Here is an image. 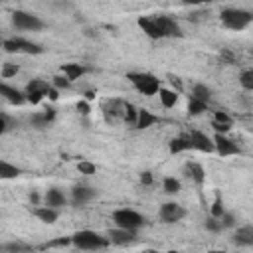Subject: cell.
<instances>
[{"label": "cell", "mask_w": 253, "mask_h": 253, "mask_svg": "<svg viewBox=\"0 0 253 253\" xmlns=\"http://www.w3.org/2000/svg\"><path fill=\"white\" fill-rule=\"evenodd\" d=\"M142 253H158V251H156V249H144Z\"/></svg>", "instance_id": "51"}, {"label": "cell", "mask_w": 253, "mask_h": 253, "mask_svg": "<svg viewBox=\"0 0 253 253\" xmlns=\"http://www.w3.org/2000/svg\"><path fill=\"white\" fill-rule=\"evenodd\" d=\"M211 126H213V130H215L217 134H225V132L231 128V125H217V123H211Z\"/></svg>", "instance_id": "42"}, {"label": "cell", "mask_w": 253, "mask_h": 253, "mask_svg": "<svg viewBox=\"0 0 253 253\" xmlns=\"http://www.w3.org/2000/svg\"><path fill=\"white\" fill-rule=\"evenodd\" d=\"M12 126H14V123L10 121V117H8L6 113H0V132H2V134H6Z\"/></svg>", "instance_id": "37"}, {"label": "cell", "mask_w": 253, "mask_h": 253, "mask_svg": "<svg viewBox=\"0 0 253 253\" xmlns=\"http://www.w3.org/2000/svg\"><path fill=\"white\" fill-rule=\"evenodd\" d=\"M239 85L245 91H253V67L251 69H243L239 73Z\"/></svg>", "instance_id": "28"}, {"label": "cell", "mask_w": 253, "mask_h": 253, "mask_svg": "<svg viewBox=\"0 0 253 253\" xmlns=\"http://www.w3.org/2000/svg\"><path fill=\"white\" fill-rule=\"evenodd\" d=\"M138 28H140L148 38H152V40H160V38H164L162 32H160V28H158V22H156L154 16H140V18H138Z\"/></svg>", "instance_id": "13"}, {"label": "cell", "mask_w": 253, "mask_h": 253, "mask_svg": "<svg viewBox=\"0 0 253 253\" xmlns=\"http://www.w3.org/2000/svg\"><path fill=\"white\" fill-rule=\"evenodd\" d=\"M233 243L239 247H253V225H241L233 233Z\"/></svg>", "instance_id": "15"}, {"label": "cell", "mask_w": 253, "mask_h": 253, "mask_svg": "<svg viewBox=\"0 0 253 253\" xmlns=\"http://www.w3.org/2000/svg\"><path fill=\"white\" fill-rule=\"evenodd\" d=\"M51 85L59 91V89H69V85H71V81L65 77V75H55L53 79H51Z\"/></svg>", "instance_id": "32"}, {"label": "cell", "mask_w": 253, "mask_h": 253, "mask_svg": "<svg viewBox=\"0 0 253 253\" xmlns=\"http://www.w3.org/2000/svg\"><path fill=\"white\" fill-rule=\"evenodd\" d=\"M69 243H73V241H71V237H61V239L49 241L47 245H49V247H63V245H69Z\"/></svg>", "instance_id": "40"}, {"label": "cell", "mask_w": 253, "mask_h": 253, "mask_svg": "<svg viewBox=\"0 0 253 253\" xmlns=\"http://www.w3.org/2000/svg\"><path fill=\"white\" fill-rule=\"evenodd\" d=\"M140 184L142 186H150L152 184V174L150 172H142L140 174Z\"/></svg>", "instance_id": "44"}, {"label": "cell", "mask_w": 253, "mask_h": 253, "mask_svg": "<svg viewBox=\"0 0 253 253\" xmlns=\"http://www.w3.org/2000/svg\"><path fill=\"white\" fill-rule=\"evenodd\" d=\"M30 123H32V126H36V128H45L49 123L45 121V117H43V113H34L32 117H30Z\"/></svg>", "instance_id": "31"}, {"label": "cell", "mask_w": 253, "mask_h": 253, "mask_svg": "<svg viewBox=\"0 0 253 253\" xmlns=\"http://www.w3.org/2000/svg\"><path fill=\"white\" fill-rule=\"evenodd\" d=\"M0 95L10 103V105H24L28 99H26V93H22L20 89L16 87H10L8 83H0Z\"/></svg>", "instance_id": "14"}, {"label": "cell", "mask_w": 253, "mask_h": 253, "mask_svg": "<svg viewBox=\"0 0 253 253\" xmlns=\"http://www.w3.org/2000/svg\"><path fill=\"white\" fill-rule=\"evenodd\" d=\"M43 117H45L47 123H51V121L55 119V109H53V107H47V109L43 111Z\"/></svg>", "instance_id": "45"}, {"label": "cell", "mask_w": 253, "mask_h": 253, "mask_svg": "<svg viewBox=\"0 0 253 253\" xmlns=\"http://www.w3.org/2000/svg\"><path fill=\"white\" fill-rule=\"evenodd\" d=\"M162 188H164L166 194H178V192L182 190V184H180L178 178H174V176H166L164 182H162Z\"/></svg>", "instance_id": "27"}, {"label": "cell", "mask_w": 253, "mask_h": 253, "mask_svg": "<svg viewBox=\"0 0 253 253\" xmlns=\"http://www.w3.org/2000/svg\"><path fill=\"white\" fill-rule=\"evenodd\" d=\"M184 170H186V176H188L192 182H196L198 186H202V184L206 182V170H204V166H202L200 162H188V164L184 166Z\"/></svg>", "instance_id": "18"}, {"label": "cell", "mask_w": 253, "mask_h": 253, "mask_svg": "<svg viewBox=\"0 0 253 253\" xmlns=\"http://www.w3.org/2000/svg\"><path fill=\"white\" fill-rule=\"evenodd\" d=\"M219 20L225 28L239 32V30H245L253 22V14L243 8H223L219 14Z\"/></svg>", "instance_id": "2"}, {"label": "cell", "mask_w": 253, "mask_h": 253, "mask_svg": "<svg viewBox=\"0 0 253 253\" xmlns=\"http://www.w3.org/2000/svg\"><path fill=\"white\" fill-rule=\"evenodd\" d=\"M168 81H170L172 87H176V91H182V81L176 75H168Z\"/></svg>", "instance_id": "43"}, {"label": "cell", "mask_w": 253, "mask_h": 253, "mask_svg": "<svg viewBox=\"0 0 253 253\" xmlns=\"http://www.w3.org/2000/svg\"><path fill=\"white\" fill-rule=\"evenodd\" d=\"M95 198V190L93 188H87V186H75L71 190V202L75 206H83L87 202H91Z\"/></svg>", "instance_id": "16"}, {"label": "cell", "mask_w": 253, "mask_h": 253, "mask_svg": "<svg viewBox=\"0 0 253 253\" xmlns=\"http://www.w3.org/2000/svg\"><path fill=\"white\" fill-rule=\"evenodd\" d=\"M160 119L152 113V111H148V109H140L138 111V121H136V128H140V130H144V128H150L152 125H156Z\"/></svg>", "instance_id": "21"}, {"label": "cell", "mask_w": 253, "mask_h": 253, "mask_svg": "<svg viewBox=\"0 0 253 253\" xmlns=\"http://www.w3.org/2000/svg\"><path fill=\"white\" fill-rule=\"evenodd\" d=\"M95 99V91H85V101H93Z\"/></svg>", "instance_id": "49"}, {"label": "cell", "mask_w": 253, "mask_h": 253, "mask_svg": "<svg viewBox=\"0 0 253 253\" xmlns=\"http://www.w3.org/2000/svg\"><path fill=\"white\" fill-rule=\"evenodd\" d=\"M77 170L81 172V174H95L97 172V166L93 164V162H89V160H81L79 164H77Z\"/></svg>", "instance_id": "33"}, {"label": "cell", "mask_w": 253, "mask_h": 253, "mask_svg": "<svg viewBox=\"0 0 253 253\" xmlns=\"http://www.w3.org/2000/svg\"><path fill=\"white\" fill-rule=\"evenodd\" d=\"M251 55H253V49H251Z\"/></svg>", "instance_id": "53"}, {"label": "cell", "mask_w": 253, "mask_h": 253, "mask_svg": "<svg viewBox=\"0 0 253 253\" xmlns=\"http://www.w3.org/2000/svg\"><path fill=\"white\" fill-rule=\"evenodd\" d=\"M158 99H160L162 107L172 109V107H176V103H178V91H176V89H166V87H162V89L158 91Z\"/></svg>", "instance_id": "22"}, {"label": "cell", "mask_w": 253, "mask_h": 253, "mask_svg": "<svg viewBox=\"0 0 253 253\" xmlns=\"http://www.w3.org/2000/svg\"><path fill=\"white\" fill-rule=\"evenodd\" d=\"M51 89H53V85H49L45 79H32V81H28L24 93H26V99H28L32 105H38L43 97L49 95Z\"/></svg>", "instance_id": "6"}, {"label": "cell", "mask_w": 253, "mask_h": 253, "mask_svg": "<svg viewBox=\"0 0 253 253\" xmlns=\"http://www.w3.org/2000/svg\"><path fill=\"white\" fill-rule=\"evenodd\" d=\"M47 97H49V99H51V101H55V99H57V97H59V91H57V89H55V87H53V89H51V91H49V95H47Z\"/></svg>", "instance_id": "48"}, {"label": "cell", "mask_w": 253, "mask_h": 253, "mask_svg": "<svg viewBox=\"0 0 253 253\" xmlns=\"http://www.w3.org/2000/svg\"><path fill=\"white\" fill-rule=\"evenodd\" d=\"M166 253H180V251H176V249H170V251H166Z\"/></svg>", "instance_id": "52"}, {"label": "cell", "mask_w": 253, "mask_h": 253, "mask_svg": "<svg viewBox=\"0 0 253 253\" xmlns=\"http://www.w3.org/2000/svg\"><path fill=\"white\" fill-rule=\"evenodd\" d=\"M190 97L208 103V101L211 99V89H210L208 85H204V83H196V85L192 87V95H190Z\"/></svg>", "instance_id": "24"}, {"label": "cell", "mask_w": 253, "mask_h": 253, "mask_svg": "<svg viewBox=\"0 0 253 253\" xmlns=\"http://www.w3.org/2000/svg\"><path fill=\"white\" fill-rule=\"evenodd\" d=\"M4 251L20 253V251H28V247H26V245H22V243H6V245H4Z\"/></svg>", "instance_id": "39"}, {"label": "cell", "mask_w": 253, "mask_h": 253, "mask_svg": "<svg viewBox=\"0 0 253 253\" xmlns=\"http://www.w3.org/2000/svg\"><path fill=\"white\" fill-rule=\"evenodd\" d=\"M225 213V208H223V200L219 198V196H215V200H213V204H211V208H210V215L211 217H217V219H221V215Z\"/></svg>", "instance_id": "30"}, {"label": "cell", "mask_w": 253, "mask_h": 253, "mask_svg": "<svg viewBox=\"0 0 253 253\" xmlns=\"http://www.w3.org/2000/svg\"><path fill=\"white\" fill-rule=\"evenodd\" d=\"M138 111H140V109H136L132 103H125V121H126L128 125H134V126H136Z\"/></svg>", "instance_id": "29"}, {"label": "cell", "mask_w": 253, "mask_h": 253, "mask_svg": "<svg viewBox=\"0 0 253 253\" xmlns=\"http://www.w3.org/2000/svg\"><path fill=\"white\" fill-rule=\"evenodd\" d=\"M190 148H192V142H190L188 136H176V138H172V140L168 142L170 154H180V152H186V150H190Z\"/></svg>", "instance_id": "23"}, {"label": "cell", "mask_w": 253, "mask_h": 253, "mask_svg": "<svg viewBox=\"0 0 253 253\" xmlns=\"http://www.w3.org/2000/svg\"><path fill=\"white\" fill-rule=\"evenodd\" d=\"M213 123H217V125H231V117L225 111H215L213 113Z\"/></svg>", "instance_id": "36"}, {"label": "cell", "mask_w": 253, "mask_h": 253, "mask_svg": "<svg viewBox=\"0 0 253 253\" xmlns=\"http://www.w3.org/2000/svg\"><path fill=\"white\" fill-rule=\"evenodd\" d=\"M34 215H36L40 221H43V223L51 225V223H55V221H57L59 211H57V210H53V208L42 206V208H36V210H34Z\"/></svg>", "instance_id": "20"}, {"label": "cell", "mask_w": 253, "mask_h": 253, "mask_svg": "<svg viewBox=\"0 0 253 253\" xmlns=\"http://www.w3.org/2000/svg\"><path fill=\"white\" fill-rule=\"evenodd\" d=\"M30 202H32L34 206H38V202H40V196H38V192H36V190H32V192H30Z\"/></svg>", "instance_id": "46"}, {"label": "cell", "mask_w": 253, "mask_h": 253, "mask_svg": "<svg viewBox=\"0 0 253 253\" xmlns=\"http://www.w3.org/2000/svg\"><path fill=\"white\" fill-rule=\"evenodd\" d=\"M113 221L117 227H123V229H130V231H136L138 227H142L146 223V217L130 208H121V210H115L113 211Z\"/></svg>", "instance_id": "4"}, {"label": "cell", "mask_w": 253, "mask_h": 253, "mask_svg": "<svg viewBox=\"0 0 253 253\" xmlns=\"http://www.w3.org/2000/svg\"><path fill=\"white\" fill-rule=\"evenodd\" d=\"M206 229L208 231H213V233H217V231H221L223 229V225H221V219H217V217H208L206 219Z\"/></svg>", "instance_id": "34"}, {"label": "cell", "mask_w": 253, "mask_h": 253, "mask_svg": "<svg viewBox=\"0 0 253 253\" xmlns=\"http://www.w3.org/2000/svg\"><path fill=\"white\" fill-rule=\"evenodd\" d=\"M43 202H45V206H47V208L59 210V208H63V206H65L67 198H65V194H63L61 190H57V188H49V190L45 192V196H43Z\"/></svg>", "instance_id": "17"}, {"label": "cell", "mask_w": 253, "mask_h": 253, "mask_svg": "<svg viewBox=\"0 0 253 253\" xmlns=\"http://www.w3.org/2000/svg\"><path fill=\"white\" fill-rule=\"evenodd\" d=\"M2 47L6 53H30V55H38L43 51V47L40 43H34L30 40L24 38H6L2 42Z\"/></svg>", "instance_id": "5"}, {"label": "cell", "mask_w": 253, "mask_h": 253, "mask_svg": "<svg viewBox=\"0 0 253 253\" xmlns=\"http://www.w3.org/2000/svg\"><path fill=\"white\" fill-rule=\"evenodd\" d=\"M107 237H109V241L111 243H115V245H130V243H134L136 241V231H130V229H123V227H113V229H109V233H107Z\"/></svg>", "instance_id": "12"}, {"label": "cell", "mask_w": 253, "mask_h": 253, "mask_svg": "<svg viewBox=\"0 0 253 253\" xmlns=\"http://www.w3.org/2000/svg\"><path fill=\"white\" fill-rule=\"evenodd\" d=\"M12 22H14V26H16L18 30L38 32V30H42V28H43V22H42L36 14L26 12V10H16V12L12 14Z\"/></svg>", "instance_id": "7"}, {"label": "cell", "mask_w": 253, "mask_h": 253, "mask_svg": "<svg viewBox=\"0 0 253 253\" xmlns=\"http://www.w3.org/2000/svg\"><path fill=\"white\" fill-rule=\"evenodd\" d=\"M18 71H20V67H18L16 63H4V65H2V77H4V79L14 77Z\"/></svg>", "instance_id": "35"}, {"label": "cell", "mask_w": 253, "mask_h": 253, "mask_svg": "<svg viewBox=\"0 0 253 253\" xmlns=\"http://www.w3.org/2000/svg\"><path fill=\"white\" fill-rule=\"evenodd\" d=\"M154 18H156L158 28H160V32H162L164 38H180L182 36V28H180V24L172 16L160 14V16H154Z\"/></svg>", "instance_id": "10"}, {"label": "cell", "mask_w": 253, "mask_h": 253, "mask_svg": "<svg viewBox=\"0 0 253 253\" xmlns=\"http://www.w3.org/2000/svg\"><path fill=\"white\" fill-rule=\"evenodd\" d=\"M190 142H192V148L194 150H200V152H206V154H211L215 152V144H213V138H210L206 132H200V130H192L188 134Z\"/></svg>", "instance_id": "9"}, {"label": "cell", "mask_w": 253, "mask_h": 253, "mask_svg": "<svg viewBox=\"0 0 253 253\" xmlns=\"http://www.w3.org/2000/svg\"><path fill=\"white\" fill-rule=\"evenodd\" d=\"M77 111H79V115H89V111H91V107H89V101H79L77 103Z\"/></svg>", "instance_id": "41"}, {"label": "cell", "mask_w": 253, "mask_h": 253, "mask_svg": "<svg viewBox=\"0 0 253 253\" xmlns=\"http://www.w3.org/2000/svg\"><path fill=\"white\" fill-rule=\"evenodd\" d=\"M208 253H227V251H221V249H211V251H208Z\"/></svg>", "instance_id": "50"}, {"label": "cell", "mask_w": 253, "mask_h": 253, "mask_svg": "<svg viewBox=\"0 0 253 253\" xmlns=\"http://www.w3.org/2000/svg\"><path fill=\"white\" fill-rule=\"evenodd\" d=\"M213 144H215V152L219 154V156H235V154H239V146L231 140V138H227L225 134H213Z\"/></svg>", "instance_id": "11"}, {"label": "cell", "mask_w": 253, "mask_h": 253, "mask_svg": "<svg viewBox=\"0 0 253 253\" xmlns=\"http://www.w3.org/2000/svg\"><path fill=\"white\" fill-rule=\"evenodd\" d=\"M221 225H223V229L233 227V225H235V215H233L231 211H225V213L221 215Z\"/></svg>", "instance_id": "38"}, {"label": "cell", "mask_w": 253, "mask_h": 253, "mask_svg": "<svg viewBox=\"0 0 253 253\" xmlns=\"http://www.w3.org/2000/svg\"><path fill=\"white\" fill-rule=\"evenodd\" d=\"M158 213H160V219L164 223H178L180 219H184L186 210L178 202H166V204L160 206V211Z\"/></svg>", "instance_id": "8"}, {"label": "cell", "mask_w": 253, "mask_h": 253, "mask_svg": "<svg viewBox=\"0 0 253 253\" xmlns=\"http://www.w3.org/2000/svg\"><path fill=\"white\" fill-rule=\"evenodd\" d=\"M20 168L18 166H14V164H10V162H6V160H2L0 162V178L2 180H12V178H18L20 176Z\"/></svg>", "instance_id": "25"}, {"label": "cell", "mask_w": 253, "mask_h": 253, "mask_svg": "<svg viewBox=\"0 0 253 253\" xmlns=\"http://www.w3.org/2000/svg\"><path fill=\"white\" fill-rule=\"evenodd\" d=\"M71 241L75 247L79 249H85V251H97V249H103L107 247L111 241L109 237L97 233V231H91V229H81V231H75L71 235Z\"/></svg>", "instance_id": "1"}, {"label": "cell", "mask_w": 253, "mask_h": 253, "mask_svg": "<svg viewBox=\"0 0 253 253\" xmlns=\"http://www.w3.org/2000/svg\"><path fill=\"white\" fill-rule=\"evenodd\" d=\"M206 111H208V103L198 101V99H194V97L188 99V115H190V117H198V115H202V113H206Z\"/></svg>", "instance_id": "26"}, {"label": "cell", "mask_w": 253, "mask_h": 253, "mask_svg": "<svg viewBox=\"0 0 253 253\" xmlns=\"http://www.w3.org/2000/svg\"><path fill=\"white\" fill-rule=\"evenodd\" d=\"M126 79L134 85V89L138 93H142L144 97H152V95H158V91L162 89L160 85V79L152 73H146V71H138V73H128Z\"/></svg>", "instance_id": "3"}, {"label": "cell", "mask_w": 253, "mask_h": 253, "mask_svg": "<svg viewBox=\"0 0 253 253\" xmlns=\"http://www.w3.org/2000/svg\"><path fill=\"white\" fill-rule=\"evenodd\" d=\"M221 57H223V59H227L229 63H233V53H231V51H227V49H223V51H221Z\"/></svg>", "instance_id": "47"}, {"label": "cell", "mask_w": 253, "mask_h": 253, "mask_svg": "<svg viewBox=\"0 0 253 253\" xmlns=\"http://www.w3.org/2000/svg\"><path fill=\"white\" fill-rule=\"evenodd\" d=\"M61 73L69 79V81H75L79 77H83L87 73V67L81 65V63H63L61 65Z\"/></svg>", "instance_id": "19"}]
</instances>
